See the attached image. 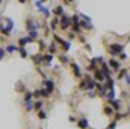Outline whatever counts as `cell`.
I'll return each mask as SVG.
<instances>
[{
  "label": "cell",
  "instance_id": "cell-1",
  "mask_svg": "<svg viewBox=\"0 0 130 129\" xmlns=\"http://www.w3.org/2000/svg\"><path fill=\"white\" fill-rule=\"evenodd\" d=\"M123 50H124V46L123 44H112L110 49H109V52L112 55H120V53H123Z\"/></svg>",
  "mask_w": 130,
  "mask_h": 129
},
{
  "label": "cell",
  "instance_id": "cell-2",
  "mask_svg": "<svg viewBox=\"0 0 130 129\" xmlns=\"http://www.w3.org/2000/svg\"><path fill=\"white\" fill-rule=\"evenodd\" d=\"M71 23H73V21H71V18H70V17H67V15H64V17H62V21H61V28L65 31L68 26H71Z\"/></svg>",
  "mask_w": 130,
  "mask_h": 129
},
{
  "label": "cell",
  "instance_id": "cell-3",
  "mask_svg": "<svg viewBox=\"0 0 130 129\" xmlns=\"http://www.w3.org/2000/svg\"><path fill=\"white\" fill-rule=\"evenodd\" d=\"M110 105H112V108L120 109V108H121V99H113V100H110Z\"/></svg>",
  "mask_w": 130,
  "mask_h": 129
},
{
  "label": "cell",
  "instance_id": "cell-4",
  "mask_svg": "<svg viewBox=\"0 0 130 129\" xmlns=\"http://www.w3.org/2000/svg\"><path fill=\"white\" fill-rule=\"evenodd\" d=\"M77 125H79V128H80V129H86V128H88V120H86L85 117H82V119L79 120V123H77Z\"/></svg>",
  "mask_w": 130,
  "mask_h": 129
},
{
  "label": "cell",
  "instance_id": "cell-5",
  "mask_svg": "<svg viewBox=\"0 0 130 129\" xmlns=\"http://www.w3.org/2000/svg\"><path fill=\"white\" fill-rule=\"evenodd\" d=\"M85 82H86V88H89V90H92V88L95 87V82H94V79H91V78H86Z\"/></svg>",
  "mask_w": 130,
  "mask_h": 129
},
{
  "label": "cell",
  "instance_id": "cell-6",
  "mask_svg": "<svg viewBox=\"0 0 130 129\" xmlns=\"http://www.w3.org/2000/svg\"><path fill=\"white\" fill-rule=\"evenodd\" d=\"M109 65H110L113 70H120V68H121V64H120L118 61H115V59H110V61H109Z\"/></svg>",
  "mask_w": 130,
  "mask_h": 129
},
{
  "label": "cell",
  "instance_id": "cell-7",
  "mask_svg": "<svg viewBox=\"0 0 130 129\" xmlns=\"http://www.w3.org/2000/svg\"><path fill=\"white\" fill-rule=\"evenodd\" d=\"M24 108H26V111H30L33 108V102L30 99H24Z\"/></svg>",
  "mask_w": 130,
  "mask_h": 129
},
{
  "label": "cell",
  "instance_id": "cell-8",
  "mask_svg": "<svg viewBox=\"0 0 130 129\" xmlns=\"http://www.w3.org/2000/svg\"><path fill=\"white\" fill-rule=\"evenodd\" d=\"M36 5H38V6H39V11H41V12H42V14H44V15H45V17H48V9H47V8H45V6H44V8H42V5H41V3H39V2H36Z\"/></svg>",
  "mask_w": 130,
  "mask_h": 129
},
{
  "label": "cell",
  "instance_id": "cell-9",
  "mask_svg": "<svg viewBox=\"0 0 130 129\" xmlns=\"http://www.w3.org/2000/svg\"><path fill=\"white\" fill-rule=\"evenodd\" d=\"M53 12H55V15H61V14H64V8L62 6H56L53 9Z\"/></svg>",
  "mask_w": 130,
  "mask_h": 129
},
{
  "label": "cell",
  "instance_id": "cell-10",
  "mask_svg": "<svg viewBox=\"0 0 130 129\" xmlns=\"http://www.w3.org/2000/svg\"><path fill=\"white\" fill-rule=\"evenodd\" d=\"M6 50H8V52H9V53H14V52H15V50H17V47H15V46H9V47H8V49H6Z\"/></svg>",
  "mask_w": 130,
  "mask_h": 129
},
{
  "label": "cell",
  "instance_id": "cell-11",
  "mask_svg": "<svg viewBox=\"0 0 130 129\" xmlns=\"http://www.w3.org/2000/svg\"><path fill=\"white\" fill-rule=\"evenodd\" d=\"M58 23H59V20H58V18H55V20L52 21V29H55V28L58 26Z\"/></svg>",
  "mask_w": 130,
  "mask_h": 129
},
{
  "label": "cell",
  "instance_id": "cell-12",
  "mask_svg": "<svg viewBox=\"0 0 130 129\" xmlns=\"http://www.w3.org/2000/svg\"><path fill=\"white\" fill-rule=\"evenodd\" d=\"M95 78H97L98 81H103V79H104V76H103L101 73H95Z\"/></svg>",
  "mask_w": 130,
  "mask_h": 129
},
{
  "label": "cell",
  "instance_id": "cell-13",
  "mask_svg": "<svg viewBox=\"0 0 130 129\" xmlns=\"http://www.w3.org/2000/svg\"><path fill=\"white\" fill-rule=\"evenodd\" d=\"M41 106H42V102H41V100L35 103V108H36V109H41Z\"/></svg>",
  "mask_w": 130,
  "mask_h": 129
},
{
  "label": "cell",
  "instance_id": "cell-14",
  "mask_svg": "<svg viewBox=\"0 0 130 129\" xmlns=\"http://www.w3.org/2000/svg\"><path fill=\"white\" fill-rule=\"evenodd\" d=\"M115 128H117V122H112V123L109 125V128H107V129H115Z\"/></svg>",
  "mask_w": 130,
  "mask_h": 129
},
{
  "label": "cell",
  "instance_id": "cell-15",
  "mask_svg": "<svg viewBox=\"0 0 130 129\" xmlns=\"http://www.w3.org/2000/svg\"><path fill=\"white\" fill-rule=\"evenodd\" d=\"M52 59H53V55H45V61L47 62H50Z\"/></svg>",
  "mask_w": 130,
  "mask_h": 129
},
{
  "label": "cell",
  "instance_id": "cell-16",
  "mask_svg": "<svg viewBox=\"0 0 130 129\" xmlns=\"http://www.w3.org/2000/svg\"><path fill=\"white\" fill-rule=\"evenodd\" d=\"M104 112H106V114H112V108L106 106V108H104Z\"/></svg>",
  "mask_w": 130,
  "mask_h": 129
},
{
  "label": "cell",
  "instance_id": "cell-17",
  "mask_svg": "<svg viewBox=\"0 0 130 129\" xmlns=\"http://www.w3.org/2000/svg\"><path fill=\"white\" fill-rule=\"evenodd\" d=\"M45 117H47V114H45V112H42V111H41V112H39V119H41V120H42V119H45Z\"/></svg>",
  "mask_w": 130,
  "mask_h": 129
},
{
  "label": "cell",
  "instance_id": "cell-18",
  "mask_svg": "<svg viewBox=\"0 0 130 129\" xmlns=\"http://www.w3.org/2000/svg\"><path fill=\"white\" fill-rule=\"evenodd\" d=\"M120 58H121V59H127V55L123 52V53H120Z\"/></svg>",
  "mask_w": 130,
  "mask_h": 129
},
{
  "label": "cell",
  "instance_id": "cell-19",
  "mask_svg": "<svg viewBox=\"0 0 130 129\" xmlns=\"http://www.w3.org/2000/svg\"><path fill=\"white\" fill-rule=\"evenodd\" d=\"M127 74V70H121V73H120V78H123V76H126Z\"/></svg>",
  "mask_w": 130,
  "mask_h": 129
},
{
  "label": "cell",
  "instance_id": "cell-20",
  "mask_svg": "<svg viewBox=\"0 0 130 129\" xmlns=\"http://www.w3.org/2000/svg\"><path fill=\"white\" fill-rule=\"evenodd\" d=\"M5 56V49H0V59Z\"/></svg>",
  "mask_w": 130,
  "mask_h": 129
},
{
  "label": "cell",
  "instance_id": "cell-21",
  "mask_svg": "<svg viewBox=\"0 0 130 129\" xmlns=\"http://www.w3.org/2000/svg\"><path fill=\"white\" fill-rule=\"evenodd\" d=\"M126 82L130 85V74H126Z\"/></svg>",
  "mask_w": 130,
  "mask_h": 129
},
{
  "label": "cell",
  "instance_id": "cell-22",
  "mask_svg": "<svg viewBox=\"0 0 130 129\" xmlns=\"http://www.w3.org/2000/svg\"><path fill=\"white\" fill-rule=\"evenodd\" d=\"M61 61H62V62H67V58H65V55H62V56H61Z\"/></svg>",
  "mask_w": 130,
  "mask_h": 129
},
{
  "label": "cell",
  "instance_id": "cell-23",
  "mask_svg": "<svg viewBox=\"0 0 130 129\" xmlns=\"http://www.w3.org/2000/svg\"><path fill=\"white\" fill-rule=\"evenodd\" d=\"M129 112H130V108H129Z\"/></svg>",
  "mask_w": 130,
  "mask_h": 129
}]
</instances>
